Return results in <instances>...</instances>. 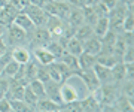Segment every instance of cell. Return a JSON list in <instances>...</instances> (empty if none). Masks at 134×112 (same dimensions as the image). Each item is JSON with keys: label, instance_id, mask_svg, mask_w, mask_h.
<instances>
[{"label": "cell", "instance_id": "cell-5", "mask_svg": "<svg viewBox=\"0 0 134 112\" xmlns=\"http://www.w3.org/2000/svg\"><path fill=\"white\" fill-rule=\"evenodd\" d=\"M27 85L18 81V79H10L9 81V88L6 91L5 97L8 100H23V96H24V90Z\"/></svg>", "mask_w": 134, "mask_h": 112}, {"label": "cell", "instance_id": "cell-13", "mask_svg": "<svg viewBox=\"0 0 134 112\" xmlns=\"http://www.w3.org/2000/svg\"><path fill=\"white\" fill-rule=\"evenodd\" d=\"M82 48H83V52H88V54H91V55H98V52H100V49H101L100 38H97L96 34H94L92 38H90L86 42L82 44Z\"/></svg>", "mask_w": 134, "mask_h": 112}, {"label": "cell", "instance_id": "cell-37", "mask_svg": "<svg viewBox=\"0 0 134 112\" xmlns=\"http://www.w3.org/2000/svg\"><path fill=\"white\" fill-rule=\"evenodd\" d=\"M101 3L107 8V10H110V9H113V8L118 5V0H101Z\"/></svg>", "mask_w": 134, "mask_h": 112}, {"label": "cell", "instance_id": "cell-3", "mask_svg": "<svg viewBox=\"0 0 134 112\" xmlns=\"http://www.w3.org/2000/svg\"><path fill=\"white\" fill-rule=\"evenodd\" d=\"M60 97H61V103H73L81 100V96H79L76 87H73L67 82L60 85Z\"/></svg>", "mask_w": 134, "mask_h": 112}, {"label": "cell", "instance_id": "cell-14", "mask_svg": "<svg viewBox=\"0 0 134 112\" xmlns=\"http://www.w3.org/2000/svg\"><path fill=\"white\" fill-rule=\"evenodd\" d=\"M60 108H61V105H58V103L49 100L48 97H45V99H40L37 102L36 112H57V111H60Z\"/></svg>", "mask_w": 134, "mask_h": 112}, {"label": "cell", "instance_id": "cell-38", "mask_svg": "<svg viewBox=\"0 0 134 112\" xmlns=\"http://www.w3.org/2000/svg\"><path fill=\"white\" fill-rule=\"evenodd\" d=\"M101 112H119L113 105H101Z\"/></svg>", "mask_w": 134, "mask_h": 112}, {"label": "cell", "instance_id": "cell-24", "mask_svg": "<svg viewBox=\"0 0 134 112\" xmlns=\"http://www.w3.org/2000/svg\"><path fill=\"white\" fill-rule=\"evenodd\" d=\"M112 78L115 84H121L125 81V67L124 63H116L112 67Z\"/></svg>", "mask_w": 134, "mask_h": 112}, {"label": "cell", "instance_id": "cell-30", "mask_svg": "<svg viewBox=\"0 0 134 112\" xmlns=\"http://www.w3.org/2000/svg\"><path fill=\"white\" fill-rule=\"evenodd\" d=\"M122 63H134V46H125L122 54Z\"/></svg>", "mask_w": 134, "mask_h": 112}, {"label": "cell", "instance_id": "cell-7", "mask_svg": "<svg viewBox=\"0 0 134 112\" xmlns=\"http://www.w3.org/2000/svg\"><path fill=\"white\" fill-rule=\"evenodd\" d=\"M19 14V10L15 8V6H12L9 3L8 6H5V8H2L0 9V24L2 25H10L12 23H14L15 17Z\"/></svg>", "mask_w": 134, "mask_h": 112}, {"label": "cell", "instance_id": "cell-2", "mask_svg": "<svg viewBox=\"0 0 134 112\" xmlns=\"http://www.w3.org/2000/svg\"><path fill=\"white\" fill-rule=\"evenodd\" d=\"M21 12H24L30 20L33 21V24L36 27H45V24H46V21L49 18L48 12H45L42 8H37V6L31 5V3H29Z\"/></svg>", "mask_w": 134, "mask_h": 112}, {"label": "cell", "instance_id": "cell-29", "mask_svg": "<svg viewBox=\"0 0 134 112\" xmlns=\"http://www.w3.org/2000/svg\"><path fill=\"white\" fill-rule=\"evenodd\" d=\"M37 81H40L42 84L48 82L49 79V72H48V66H42V64H39L37 66V76H36Z\"/></svg>", "mask_w": 134, "mask_h": 112}, {"label": "cell", "instance_id": "cell-1", "mask_svg": "<svg viewBox=\"0 0 134 112\" xmlns=\"http://www.w3.org/2000/svg\"><path fill=\"white\" fill-rule=\"evenodd\" d=\"M5 40L9 48L15 46H27V33L23 29H19L16 24H12L6 27V36ZM29 48V46H27Z\"/></svg>", "mask_w": 134, "mask_h": 112}, {"label": "cell", "instance_id": "cell-9", "mask_svg": "<svg viewBox=\"0 0 134 112\" xmlns=\"http://www.w3.org/2000/svg\"><path fill=\"white\" fill-rule=\"evenodd\" d=\"M12 60L18 64H27L31 60V51L27 46H15L12 48Z\"/></svg>", "mask_w": 134, "mask_h": 112}, {"label": "cell", "instance_id": "cell-32", "mask_svg": "<svg viewBox=\"0 0 134 112\" xmlns=\"http://www.w3.org/2000/svg\"><path fill=\"white\" fill-rule=\"evenodd\" d=\"M10 61H12V48H8L5 52H3V55L0 57V67L3 69L6 64L10 63Z\"/></svg>", "mask_w": 134, "mask_h": 112}, {"label": "cell", "instance_id": "cell-17", "mask_svg": "<svg viewBox=\"0 0 134 112\" xmlns=\"http://www.w3.org/2000/svg\"><path fill=\"white\" fill-rule=\"evenodd\" d=\"M94 30V34H96L97 38H103L107 31H109V18L107 17H101V18H97L96 24L92 27Z\"/></svg>", "mask_w": 134, "mask_h": 112}, {"label": "cell", "instance_id": "cell-26", "mask_svg": "<svg viewBox=\"0 0 134 112\" xmlns=\"http://www.w3.org/2000/svg\"><path fill=\"white\" fill-rule=\"evenodd\" d=\"M29 88L34 93V94H36V96H37L39 100L46 97V93H45V85H43L40 81H37V79H34V81L29 82Z\"/></svg>", "mask_w": 134, "mask_h": 112}, {"label": "cell", "instance_id": "cell-36", "mask_svg": "<svg viewBox=\"0 0 134 112\" xmlns=\"http://www.w3.org/2000/svg\"><path fill=\"white\" fill-rule=\"evenodd\" d=\"M49 2H51V0H30V3H31V5L37 6V8H42V9L48 5Z\"/></svg>", "mask_w": 134, "mask_h": 112}, {"label": "cell", "instance_id": "cell-31", "mask_svg": "<svg viewBox=\"0 0 134 112\" xmlns=\"http://www.w3.org/2000/svg\"><path fill=\"white\" fill-rule=\"evenodd\" d=\"M9 78H6L3 75H0V99H3L6 96V91L9 88Z\"/></svg>", "mask_w": 134, "mask_h": 112}, {"label": "cell", "instance_id": "cell-20", "mask_svg": "<svg viewBox=\"0 0 134 112\" xmlns=\"http://www.w3.org/2000/svg\"><path fill=\"white\" fill-rule=\"evenodd\" d=\"M77 63H79L81 70H86V69L94 67V64L97 63V58H96V55H91V54H88V52H82L77 57Z\"/></svg>", "mask_w": 134, "mask_h": 112}, {"label": "cell", "instance_id": "cell-11", "mask_svg": "<svg viewBox=\"0 0 134 112\" xmlns=\"http://www.w3.org/2000/svg\"><path fill=\"white\" fill-rule=\"evenodd\" d=\"M79 105H81V112H101V105L94 97V94L85 97L83 100H79Z\"/></svg>", "mask_w": 134, "mask_h": 112}, {"label": "cell", "instance_id": "cell-16", "mask_svg": "<svg viewBox=\"0 0 134 112\" xmlns=\"http://www.w3.org/2000/svg\"><path fill=\"white\" fill-rule=\"evenodd\" d=\"M23 66H24V79L27 81V82L34 81L36 76H37V66H39V63L34 58H31L27 64H23Z\"/></svg>", "mask_w": 134, "mask_h": 112}, {"label": "cell", "instance_id": "cell-41", "mask_svg": "<svg viewBox=\"0 0 134 112\" xmlns=\"http://www.w3.org/2000/svg\"><path fill=\"white\" fill-rule=\"evenodd\" d=\"M5 36H6V25L0 24V39H5Z\"/></svg>", "mask_w": 134, "mask_h": 112}, {"label": "cell", "instance_id": "cell-27", "mask_svg": "<svg viewBox=\"0 0 134 112\" xmlns=\"http://www.w3.org/2000/svg\"><path fill=\"white\" fill-rule=\"evenodd\" d=\"M23 100H24V102L27 103L30 108H33L34 111H36V105H37L39 99H37V96H36V94H34V93L29 88V85H27V87H25V90H24V96H23Z\"/></svg>", "mask_w": 134, "mask_h": 112}, {"label": "cell", "instance_id": "cell-8", "mask_svg": "<svg viewBox=\"0 0 134 112\" xmlns=\"http://www.w3.org/2000/svg\"><path fill=\"white\" fill-rule=\"evenodd\" d=\"M45 85V93H46V97L52 102L58 103V105H63L61 103V97H60V85L61 84L55 82V81H51L49 79L48 82L43 84Z\"/></svg>", "mask_w": 134, "mask_h": 112}, {"label": "cell", "instance_id": "cell-12", "mask_svg": "<svg viewBox=\"0 0 134 112\" xmlns=\"http://www.w3.org/2000/svg\"><path fill=\"white\" fill-rule=\"evenodd\" d=\"M33 55H34V60H36L39 64H42V66H48V64H51V63L55 61V57H54L46 48L33 49Z\"/></svg>", "mask_w": 134, "mask_h": 112}, {"label": "cell", "instance_id": "cell-21", "mask_svg": "<svg viewBox=\"0 0 134 112\" xmlns=\"http://www.w3.org/2000/svg\"><path fill=\"white\" fill-rule=\"evenodd\" d=\"M67 24L73 27V29L76 30L77 27H81L82 24H85L83 23V15H82V10L81 9H75L73 8L70 15H69V18H67Z\"/></svg>", "mask_w": 134, "mask_h": 112}, {"label": "cell", "instance_id": "cell-15", "mask_svg": "<svg viewBox=\"0 0 134 112\" xmlns=\"http://www.w3.org/2000/svg\"><path fill=\"white\" fill-rule=\"evenodd\" d=\"M58 61H61V63H64L69 69H72L73 73H75V76H77V73L81 72V67H79V63H77V57H75L72 54L64 52L61 57L58 58Z\"/></svg>", "mask_w": 134, "mask_h": 112}, {"label": "cell", "instance_id": "cell-34", "mask_svg": "<svg viewBox=\"0 0 134 112\" xmlns=\"http://www.w3.org/2000/svg\"><path fill=\"white\" fill-rule=\"evenodd\" d=\"M12 109H10V103L9 100L6 97L0 99V112H10Z\"/></svg>", "mask_w": 134, "mask_h": 112}, {"label": "cell", "instance_id": "cell-19", "mask_svg": "<svg viewBox=\"0 0 134 112\" xmlns=\"http://www.w3.org/2000/svg\"><path fill=\"white\" fill-rule=\"evenodd\" d=\"M64 49H66V52L72 54V55H75V57H79V55L83 52L82 44L76 39V38H75V36L67 40V44H66V46H64Z\"/></svg>", "mask_w": 134, "mask_h": 112}, {"label": "cell", "instance_id": "cell-10", "mask_svg": "<svg viewBox=\"0 0 134 112\" xmlns=\"http://www.w3.org/2000/svg\"><path fill=\"white\" fill-rule=\"evenodd\" d=\"M14 24H16L19 29L24 30L25 33H27V36H29V34H31L34 30H36V25L33 24V21L30 20V18L24 14V12H19V14L15 17Z\"/></svg>", "mask_w": 134, "mask_h": 112}, {"label": "cell", "instance_id": "cell-6", "mask_svg": "<svg viewBox=\"0 0 134 112\" xmlns=\"http://www.w3.org/2000/svg\"><path fill=\"white\" fill-rule=\"evenodd\" d=\"M94 73H96L97 79L100 85H104V84H112L113 82V78H112V69L110 67H106V66H101V64L96 63L94 67H92Z\"/></svg>", "mask_w": 134, "mask_h": 112}, {"label": "cell", "instance_id": "cell-25", "mask_svg": "<svg viewBox=\"0 0 134 112\" xmlns=\"http://www.w3.org/2000/svg\"><path fill=\"white\" fill-rule=\"evenodd\" d=\"M19 67H21V64H18L16 61H10V63H8L5 66V67L2 69V75L3 76H6V78H9V79H12L18 73V70H19Z\"/></svg>", "mask_w": 134, "mask_h": 112}, {"label": "cell", "instance_id": "cell-42", "mask_svg": "<svg viewBox=\"0 0 134 112\" xmlns=\"http://www.w3.org/2000/svg\"><path fill=\"white\" fill-rule=\"evenodd\" d=\"M0 75H2V67H0Z\"/></svg>", "mask_w": 134, "mask_h": 112}, {"label": "cell", "instance_id": "cell-33", "mask_svg": "<svg viewBox=\"0 0 134 112\" xmlns=\"http://www.w3.org/2000/svg\"><path fill=\"white\" fill-rule=\"evenodd\" d=\"M124 67H125V79L133 81V76H134V63H124Z\"/></svg>", "mask_w": 134, "mask_h": 112}, {"label": "cell", "instance_id": "cell-22", "mask_svg": "<svg viewBox=\"0 0 134 112\" xmlns=\"http://www.w3.org/2000/svg\"><path fill=\"white\" fill-rule=\"evenodd\" d=\"M113 106H115L119 112H134V109H133V100L128 99V97H125V96H122V94H121L119 97L115 100Z\"/></svg>", "mask_w": 134, "mask_h": 112}, {"label": "cell", "instance_id": "cell-39", "mask_svg": "<svg viewBox=\"0 0 134 112\" xmlns=\"http://www.w3.org/2000/svg\"><path fill=\"white\" fill-rule=\"evenodd\" d=\"M8 48H9V46H8V44H6V40L5 39H0V57L3 55V52H5Z\"/></svg>", "mask_w": 134, "mask_h": 112}, {"label": "cell", "instance_id": "cell-4", "mask_svg": "<svg viewBox=\"0 0 134 112\" xmlns=\"http://www.w3.org/2000/svg\"><path fill=\"white\" fill-rule=\"evenodd\" d=\"M77 78L82 79V82L85 84V87L90 90V93H94L97 88L100 87V82H98V79H97L96 73L92 69H86V70H81V72L77 73Z\"/></svg>", "mask_w": 134, "mask_h": 112}, {"label": "cell", "instance_id": "cell-28", "mask_svg": "<svg viewBox=\"0 0 134 112\" xmlns=\"http://www.w3.org/2000/svg\"><path fill=\"white\" fill-rule=\"evenodd\" d=\"M96 58H97V63L101 64V66H106V67H113L118 61H116V58L113 57V54L112 55H96Z\"/></svg>", "mask_w": 134, "mask_h": 112}, {"label": "cell", "instance_id": "cell-23", "mask_svg": "<svg viewBox=\"0 0 134 112\" xmlns=\"http://www.w3.org/2000/svg\"><path fill=\"white\" fill-rule=\"evenodd\" d=\"M45 48L48 49L49 52L52 54L54 57H55V60H58V58H60V57L63 55V54L66 52V49H64V46H63V45L60 44V42H58L57 39H52V40H51V42H49L48 45H46V46H45Z\"/></svg>", "mask_w": 134, "mask_h": 112}, {"label": "cell", "instance_id": "cell-40", "mask_svg": "<svg viewBox=\"0 0 134 112\" xmlns=\"http://www.w3.org/2000/svg\"><path fill=\"white\" fill-rule=\"evenodd\" d=\"M101 0H85V6H90V8H94L97 3H100Z\"/></svg>", "mask_w": 134, "mask_h": 112}, {"label": "cell", "instance_id": "cell-18", "mask_svg": "<svg viewBox=\"0 0 134 112\" xmlns=\"http://www.w3.org/2000/svg\"><path fill=\"white\" fill-rule=\"evenodd\" d=\"M92 36H94V30H92L91 25H88V24H82L81 27H77L76 31H75V38H76L81 44L86 42V40L90 39V38H92Z\"/></svg>", "mask_w": 134, "mask_h": 112}, {"label": "cell", "instance_id": "cell-35", "mask_svg": "<svg viewBox=\"0 0 134 112\" xmlns=\"http://www.w3.org/2000/svg\"><path fill=\"white\" fill-rule=\"evenodd\" d=\"M69 3H70L75 9H82V8H85V0H69Z\"/></svg>", "mask_w": 134, "mask_h": 112}]
</instances>
